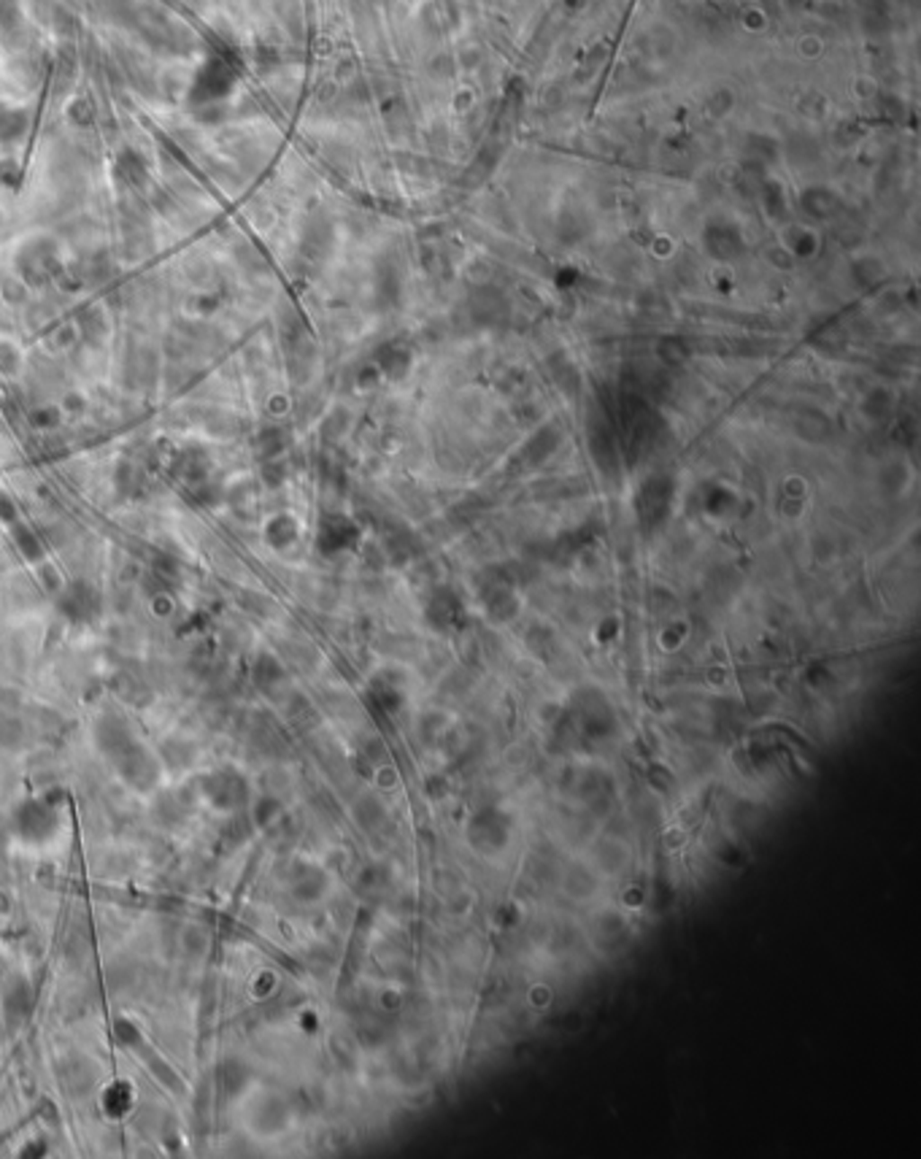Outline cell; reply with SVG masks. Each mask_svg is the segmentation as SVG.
<instances>
[{"label":"cell","instance_id":"obj_1","mask_svg":"<svg viewBox=\"0 0 921 1159\" xmlns=\"http://www.w3.org/2000/svg\"><path fill=\"white\" fill-rule=\"evenodd\" d=\"M114 765H117V770H120V776L125 779V784H130L133 790H138V792H149V790H155L157 787V782H160V767H157V762H155V756L136 740V743H130L120 756H114L111 759Z\"/></svg>","mask_w":921,"mask_h":1159},{"label":"cell","instance_id":"obj_2","mask_svg":"<svg viewBox=\"0 0 921 1159\" xmlns=\"http://www.w3.org/2000/svg\"><path fill=\"white\" fill-rule=\"evenodd\" d=\"M12 825H14V833H17L22 841L44 844V841H49V838L55 836V830H58V825H60V819H58V811H55L52 806L39 803V801H31V803H22V806L14 811Z\"/></svg>","mask_w":921,"mask_h":1159},{"label":"cell","instance_id":"obj_3","mask_svg":"<svg viewBox=\"0 0 921 1159\" xmlns=\"http://www.w3.org/2000/svg\"><path fill=\"white\" fill-rule=\"evenodd\" d=\"M203 795H206V801H208L214 809H219V811H233V809H238V806H244V803H246V798H249V787H246L244 776H238V773H233V770H222V773H214V776H208V779L203 782Z\"/></svg>","mask_w":921,"mask_h":1159},{"label":"cell","instance_id":"obj_4","mask_svg":"<svg viewBox=\"0 0 921 1159\" xmlns=\"http://www.w3.org/2000/svg\"><path fill=\"white\" fill-rule=\"evenodd\" d=\"M98 608H101L98 592L87 581H74L60 597V611L74 622H90L98 614Z\"/></svg>","mask_w":921,"mask_h":1159},{"label":"cell","instance_id":"obj_5","mask_svg":"<svg viewBox=\"0 0 921 1159\" xmlns=\"http://www.w3.org/2000/svg\"><path fill=\"white\" fill-rule=\"evenodd\" d=\"M14 541H17L20 552H22L28 560H39V557H41V544H39V538H36V533H33V530H28V527H17V530H14Z\"/></svg>","mask_w":921,"mask_h":1159},{"label":"cell","instance_id":"obj_6","mask_svg":"<svg viewBox=\"0 0 921 1159\" xmlns=\"http://www.w3.org/2000/svg\"><path fill=\"white\" fill-rule=\"evenodd\" d=\"M281 676V670H279V665H276V659L273 657H260L257 659V668H254V678H257V684L260 686H270L276 678Z\"/></svg>","mask_w":921,"mask_h":1159},{"label":"cell","instance_id":"obj_7","mask_svg":"<svg viewBox=\"0 0 921 1159\" xmlns=\"http://www.w3.org/2000/svg\"><path fill=\"white\" fill-rule=\"evenodd\" d=\"M0 517L4 519H14V506L9 498H0Z\"/></svg>","mask_w":921,"mask_h":1159}]
</instances>
